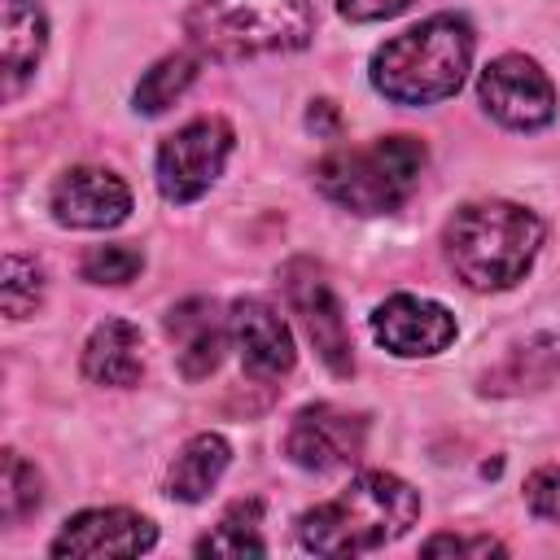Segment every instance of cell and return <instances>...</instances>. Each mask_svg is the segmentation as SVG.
Segmentation results:
<instances>
[{
    "instance_id": "obj_10",
    "label": "cell",
    "mask_w": 560,
    "mask_h": 560,
    "mask_svg": "<svg viewBox=\"0 0 560 560\" xmlns=\"http://www.w3.org/2000/svg\"><path fill=\"white\" fill-rule=\"evenodd\" d=\"M372 332L385 350L402 359H424L455 341V315L429 298L394 293L372 311Z\"/></svg>"
},
{
    "instance_id": "obj_16",
    "label": "cell",
    "mask_w": 560,
    "mask_h": 560,
    "mask_svg": "<svg viewBox=\"0 0 560 560\" xmlns=\"http://www.w3.org/2000/svg\"><path fill=\"white\" fill-rule=\"evenodd\" d=\"M0 48H4V92L13 96L22 88V79L35 70L39 52H44V13L35 0H0Z\"/></svg>"
},
{
    "instance_id": "obj_25",
    "label": "cell",
    "mask_w": 560,
    "mask_h": 560,
    "mask_svg": "<svg viewBox=\"0 0 560 560\" xmlns=\"http://www.w3.org/2000/svg\"><path fill=\"white\" fill-rule=\"evenodd\" d=\"M407 4H411V0H337L341 18H350V22H381V18L402 13Z\"/></svg>"
},
{
    "instance_id": "obj_22",
    "label": "cell",
    "mask_w": 560,
    "mask_h": 560,
    "mask_svg": "<svg viewBox=\"0 0 560 560\" xmlns=\"http://www.w3.org/2000/svg\"><path fill=\"white\" fill-rule=\"evenodd\" d=\"M144 267V254L136 245H96L83 258V280L92 284H127Z\"/></svg>"
},
{
    "instance_id": "obj_17",
    "label": "cell",
    "mask_w": 560,
    "mask_h": 560,
    "mask_svg": "<svg viewBox=\"0 0 560 560\" xmlns=\"http://www.w3.org/2000/svg\"><path fill=\"white\" fill-rule=\"evenodd\" d=\"M228 459H232V446L219 433H197L192 442H184V451L175 455V464L166 472L171 499H184V503L206 499L214 490V481L223 477Z\"/></svg>"
},
{
    "instance_id": "obj_15",
    "label": "cell",
    "mask_w": 560,
    "mask_h": 560,
    "mask_svg": "<svg viewBox=\"0 0 560 560\" xmlns=\"http://www.w3.org/2000/svg\"><path fill=\"white\" fill-rule=\"evenodd\" d=\"M144 372V337L127 319H105L92 328L83 346V376L96 385H136Z\"/></svg>"
},
{
    "instance_id": "obj_6",
    "label": "cell",
    "mask_w": 560,
    "mask_h": 560,
    "mask_svg": "<svg viewBox=\"0 0 560 560\" xmlns=\"http://www.w3.org/2000/svg\"><path fill=\"white\" fill-rule=\"evenodd\" d=\"M232 153V127L223 118H192L158 149V188L166 201H197L223 171Z\"/></svg>"
},
{
    "instance_id": "obj_2",
    "label": "cell",
    "mask_w": 560,
    "mask_h": 560,
    "mask_svg": "<svg viewBox=\"0 0 560 560\" xmlns=\"http://www.w3.org/2000/svg\"><path fill=\"white\" fill-rule=\"evenodd\" d=\"M542 245V223L516 201H468L451 214L442 249L468 289H512Z\"/></svg>"
},
{
    "instance_id": "obj_24",
    "label": "cell",
    "mask_w": 560,
    "mask_h": 560,
    "mask_svg": "<svg viewBox=\"0 0 560 560\" xmlns=\"http://www.w3.org/2000/svg\"><path fill=\"white\" fill-rule=\"evenodd\" d=\"M424 556H503L508 547L503 542H494V538H459V534H438V538H429L424 547H420Z\"/></svg>"
},
{
    "instance_id": "obj_23",
    "label": "cell",
    "mask_w": 560,
    "mask_h": 560,
    "mask_svg": "<svg viewBox=\"0 0 560 560\" xmlns=\"http://www.w3.org/2000/svg\"><path fill=\"white\" fill-rule=\"evenodd\" d=\"M525 503H529L534 516L560 525V468H556V464L529 472V481H525Z\"/></svg>"
},
{
    "instance_id": "obj_19",
    "label": "cell",
    "mask_w": 560,
    "mask_h": 560,
    "mask_svg": "<svg viewBox=\"0 0 560 560\" xmlns=\"http://www.w3.org/2000/svg\"><path fill=\"white\" fill-rule=\"evenodd\" d=\"M197 79V57L192 52H171L162 57L153 70H144L140 88H136V109L140 114H162L166 105H175Z\"/></svg>"
},
{
    "instance_id": "obj_5",
    "label": "cell",
    "mask_w": 560,
    "mask_h": 560,
    "mask_svg": "<svg viewBox=\"0 0 560 560\" xmlns=\"http://www.w3.org/2000/svg\"><path fill=\"white\" fill-rule=\"evenodd\" d=\"M424 144L416 136H385L359 149H337L315 166V188L354 214H385L398 210L424 175Z\"/></svg>"
},
{
    "instance_id": "obj_11",
    "label": "cell",
    "mask_w": 560,
    "mask_h": 560,
    "mask_svg": "<svg viewBox=\"0 0 560 560\" xmlns=\"http://www.w3.org/2000/svg\"><path fill=\"white\" fill-rule=\"evenodd\" d=\"M158 542V529L149 516L127 508H92L61 525L52 538V556H140Z\"/></svg>"
},
{
    "instance_id": "obj_14",
    "label": "cell",
    "mask_w": 560,
    "mask_h": 560,
    "mask_svg": "<svg viewBox=\"0 0 560 560\" xmlns=\"http://www.w3.org/2000/svg\"><path fill=\"white\" fill-rule=\"evenodd\" d=\"M232 341L245 359V372L254 376H284L293 368V332L262 298L232 302Z\"/></svg>"
},
{
    "instance_id": "obj_8",
    "label": "cell",
    "mask_w": 560,
    "mask_h": 560,
    "mask_svg": "<svg viewBox=\"0 0 560 560\" xmlns=\"http://www.w3.org/2000/svg\"><path fill=\"white\" fill-rule=\"evenodd\" d=\"M284 293H289V306L298 311L306 337L315 341L319 359L328 363L332 376H350L354 372V346H350V328H346V315H341V302L332 293V284L324 280V271L306 258H293L284 267Z\"/></svg>"
},
{
    "instance_id": "obj_20",
    "label": "cell",
    "mask_w": 560,
    "mask_h": 560,
    "mask_svg": "<svg viewBox=\"0 0 560 560\" xmlns=\"http://www.w3.org/2000/svg\"><path fill=\"white\" fill-rule=\"evenodd\" d=\"M44 298V271L22 258V254H4L0 262V302L9 319H26Z\"/></svg>"
},
{
    "instance_id": "obj_4",
    "label": "cell",
    "mask_w": 560,
    "mask_h": 560,
    "mask_svg": "<svg viewBox=\"0 0 560 560\" xmlns=\"http://www.w3.org/2000/svg\"><path fill=\"white\" fill-rule=\"evenodd\" d=\"M184 31L197 52L241 61L306 48L315 35V13L306 0H197L184 13Z\"/></svg>"
},
{
    "instance_id": "obj_13",
    "label": "cell",
    "mask_w": 560,
    "mask_h": 560,
    "mask_svg": "<svg viewBox=\"0 0 560 560\" xmlns=\"http://www.w3.org/2000/svg\"><path fill=\"white\" fill-rule=\"evenodd\" d=\"M166 332L175 341V359H179V372L188 381H206L223 350H228V337H232V319L219 311V302L210 298H188L179 306H171L166 315Z\"/></svg>"
},
{
    "instance_id": "obj_3",
    "label": "cell",
    "mask_w": 560,
    "mask_h": 560,
    "mask_svg": "<svg viewBox=\"0 0 560 560\" xmlns=\"http://www.w3.org/2000/svg\"><path fill=\"white\" fill-rule=\"evenodd\" d=\"M472 61V26L459 13L424 18L372 57V83L394 105H438L459 92Z\"/></svg>"
},
{
    "instance_id": "obj_21",
    "label": "cell",
    "mask_w": 560,
    "mask_h": 560,
    "mask_svg": "<svg viewBox=\"0 0 560 560\" xmlns=\"http://www.w3.org/2000/svg\"><path fill=\"white\" fill-rule=\"evenodd\" d=\"M39 472L35 464H26L18 451H4V477H0V516L4 525L26 521L39 508Z\"/></svg>"
},
{
    "instance_id": "obj_12",
    "label": "cell",
    "mask_w": 560,
    "mask_h": 560,
    "mask_svg": "<svg viewBox=\"0 0 560 560\" xmlns=\"http://www.w3.org/2000/svg\"><path fill=\"white\" fill-rule=\"evenodd\" d=\"M131 214V188L105 166H70L52 184V219L66 228H118Z\"/></svg>"
},
{
    "instance_id": "obj_1",
    "label": "cell",
    "mask_w": 560,
    "mask_h": 560,
    "mask_svg": "<svg viewBox=\"0 0 560 560\" xmlns=\"http://www.w3.org/2000/svg\"><path fill=\"white\" fill-rule=\"evenodd\" d=\"M420 516V494L394 472H359L337 499L302 512L298 538L315 556H363L402 538Z\"/></svg>"
},
{
    "instance_id": "obj_26",
    "label": "cell",
    "mask_w": 560,
    "mask_h": 560,
    "mask_svg": "<svg viewBox=\"0 0 560 560\" xmlns=\"http://www.w3.org/2000/svg\"><path fill=\"white\" fill-rule=\"evenodd\" d=\"M306 122L315 131H324V136H337V109H332V101H315V109L306 114Z\"/></svg>"
},
{
    "instance_id": "obj_9",
    "label": "cell",
    "mask_w": 560,
    "mask_h": 560,
    "mask_svg": "<svg viewBox=\"0 0 560 560\" xmlns=\"http://www.w3.org/2000/svg\"><path fill=\"white\" fill-rule=\"evenodd\" d=\"M363 438H368V424L363 416H350L332 402H315V407H302L284 433V455L298 464V468H311V472H328V468H346L363 455Z\"/></svg>"
},
{
    "instance_id": "obj_18",
    "label": "cell",
    "mask_w": 560,
    "mask_h": 560,
    "mask_svg": "<svg viewBox=\"0 0 560 560\" xmlns=\"http://www.w3.org/2000/svg\"><path fill=\"white\" fill-rule=\"evenodd\" d=\"M258 516L262 503L258 499H241L223 512V521L197 542V556H262L267 542L258 538Z\"/></svg>"
},
{
    "instance_id": "obj_7",
    "label": "cell",
    "mask_w": 560,
    "mask_h": 560,
    "mask_svg": "<svg viewBox=\"0 0 560 560\" xmlns=\"http://www.w3.org/2000/svg\"><path fill=\"white\" fill-rule=\"evenodd\" d=\"M477 96L486 114L512 131H538L556 118V88L525 52L494 57L477 79Z\"/></svg>"
}]
</instances>
